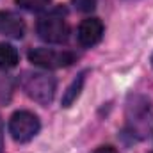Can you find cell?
I'll use <instances>...</instances> for the list:
<instances>
[{
    "label": "cell",
    "mask_w": 153,
    "mask_h": 153,
    "mask_svg": "<svg viewBox=\"0 0 153 153\" xmlns=\"http://www.w3.org/2000/svg\"><path fill=\"white\" fill-rule=\"evenodd\" d=\"M125 116L132 135L143 139L153 130V105L146 96L128 94Z\"/></svg>",
    "instance_id": "1"
},
{
    "label": "cell",
    "mask_w": 153,
    "mask_h": 153,
    "mask_svg": "<svg viewBox=\"0 0 153 153\" xmlns=\"http://www.w3.org/2000/svg\"><path fill=\"white\" fill-rule=\"evenodd\" d=\"M55 78L48 73H30L23 80L25 93L41 105H48L55 96Z\"/></svg>",
    "instance_id": "2"
},
{
    "label": "cell",
    "mask_w": 153,
    "mask_h": 153,
    "mask_svg": "<svg viewBox=\"0 0 153 153\" xmlns=\"http://www.w3.org/2000/svg\"><path fill=\"white\" fill-rule=\"evenodd\" d=\"M41 123L34 112L29 111H16L9 119V132L14 141L18 143H29L38 135Z\"/></svg>",
    "instance_id": "3"
},
{
    "label": "cell",
    "mask_w": 153,
    "mask_h": 153,
    "mask_svg": "<svg viewBox=\"0 0 153 153\" xmlns=\"http://www.w3.org/2000/svg\"><path fill=\"white\" fill-rule=\"evenodd\" d=\"M38 34L46 43H64L70 36V27L64 20L62 14L59 13H50L38 22Z\"/></svg>",
    "instance_id": "4"
},
{
    "label": "cell",
    "mask_w": 153,
    "mask_h": 153,
    "mask_svg": "<svg viewBox=\"0 0 153 153\" xmlns=\"http://www.w3.org/2000/svg\"><path fill=\"white\" fill-rule=\"evenodd\" d=\"M76 59L75 53L71 52H57L50 48H34L29 52V61L36 66L46 68V70H55V68H66L73 64Z\"/></svg>",
    "instance_id": "5"
},
{
    "label": "cell",
    "mask_w": 153,
    "mask_h": 153,
    "mask_svg": "<svg viewBox=\"0 0 153 153\" xmlns=\"http://www.w3.org/2000/svg\"><path fill=\"white\" fill-rule=\"evenodd\" d=\"M103 36V23L98 18H87L80 23L76 38L82 46H94Z\"/></svg>",
    "instance_id": "6"
},
{
    "label": "cell",
    "mask_w": 153,
    "mask_h": 153,
    "mask_svg": "<svg viewBox=\"0 0 153 153\" xmlns=\"http://www.w3.org/2000/svg\"><path fill=\"white\" fill-rule=\"evenodd\" d=\"M0 34L20 39L25 34V22L13 11H0Z\"/></svg>",
    "instance_id": "7"
},
{
    "label": "cell",
    "mask_w": 153,
    "mask_h": 153,
    "mask_svg": "<svg viewBox=\"0 0 153 153\" xmlns=\"http://www.w3.org/2000/svg\"><path fill=\"white\" fill-rule=\"evenodd\" d=\"M85 75H87V71L78 73L75 80L68 85V89L64 91L62 100H61L62 107H71V105H73V102H76V98L80 96V91H82V87H84V84H85Z\"/></svg>",
    "instance_id": "8"
},
{
    "label": "cell",
    "mask_w": 153,
    "mask_h": 153,
    "mask_svg": "<svg viewBox=\"0 0 153 153\" xmlns=\"http://www.w3.org/2000/svg\"><path fill=\"white\" fill-rule=\"evenodd\" d=\"M20 62V55L13 45L0 43V68L2 70H11Z\"/></svg>",
    "instance_id": "9"
},
{
    "label": "cell",
    "mask_w": 153,
    "mask_h": 153,
    "mask_svg": "<svg viewBox=\"0 0 153 153\" xmlns=\"http://www.w3.org/2000/svg\"><path fill=\"white\" fill-rule=\"evenodd\" d=\"M16 4L27 11H41L50 4V0H16Z\"/></svg>",
    "instance_id": "10"
},
{
    "label": "cell",
    "mask_w": 153,
    "mask_h": 153,
    "mask_svg": "<svg viewBox=\"0 0 153 153\" xmlns=\"http://www.w3.org/2000/svg\"><path fill=\"white\" fill-rule=\"evenodd\" d=\"M80 13H91L96 7V0H71Z\"/></svg>",
    "instance_id": "11"
},
{
    "label": "cell",
    "mask_w": 153,
    "mask_h": 153,
    "mask_svg": "<svg viewBox=\"0 0 153 153\" xmlns=\"http://www.w3.org/2000/svg\"><path fill=\"white\" fill-rule=\"evenodd\" d=\"M93 153H117V152H116V148H112V146H102V148L94 150Z\"/></svg>",
    "instance_id": "12"
},
{
    "label": "cell",
    "mask_w": 153,
    "mask_h": 153,
    "mask_svg": "<svg viewBox=\"0 0 153 153\" xmlns=\"http://www.w3.org/2000/svg\"><path fill=\"white\" fill-rule=\"evenodd\" d=\"M0 153H4V121L0 116Z\"/></svg>",
    "instance_id": "13"
},
{
    "label": "cell",
    "mask_w": 153,
    "mask_h": 153,
    "mask_svg": "<svg viewBox=\"0 0 153 153\" xmlns=\"http://www.w3.org/2000/svg\"><path fill=\"white\" fill-rule=\"evenodd\" d=\"M152 64H153V55H152Z\"/></svg>",
    "instance_id": "14"
}]
</instances>
